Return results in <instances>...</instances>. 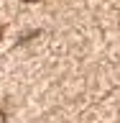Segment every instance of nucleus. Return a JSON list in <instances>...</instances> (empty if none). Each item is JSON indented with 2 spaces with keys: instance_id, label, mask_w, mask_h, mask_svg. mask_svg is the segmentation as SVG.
Here are the masks:
<instances>
[{
  "instance_id": "nucleus-2",
  "label": "nucleus",
  "mask_w": 120,
  "mask_h": 123,
  "mask_svg": "<svg viewBox=\"0 0 120 123\" xmlns=\"http://www.w3.org/2000/svg\"><path fill=\"white\" fill-rule=\"evenodd\" d=\"M0 36H3V28H0Z\"/></svg>"
},
{
  "instance_id": "nucleus-1",
  "label": "nucleus",
  "mask_w": 120,
  "mask_h": 123,
  "mask_svg": "<svg viewBox=\"0 0 120 123\" xmlns=\"http://www.w3.org/2000/svg\"><path fill=\"white\" fill-rule=\"evenodd\" d=\"M26 3H36V0H26Z\"/></svg>"
}]
</instances>
